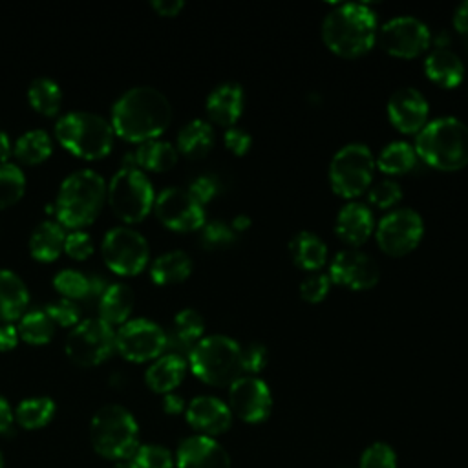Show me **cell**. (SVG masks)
Listing matches in <instances>:
<instances>
[{
	"instance_id": "cell-1",
	"label": "cell",
	"mask_w": 468,
	"mask_h": 468,
	"mask_svg": "<svg viewBox=\"0 0 468 468\" xmlns=\"http://www.w3.org/2000/svg\"><path fill=\"white\" fill-rule=\"evenodd\" d=\"M172 119L168 97L148 84L124 90L112 104L110 122L115 135L124 141L143 143L159 137Z\"/></svg>"
},
{
	"instance_id": "cell-2",
	"label": "cell",
	"mask_w": 468,
	"mask_h": 468,
	"mask_svg": "<svg viewBox=\"0 0 468 468\" xmlns=\"http://www.w3.org/2000/svg\"><path fill=\"white\" fill-rule=\"evenodd\" d=\"M378 24L375 11L360 2H346L333 7L322 22L325 46L340 57H360L377 40Z\"/></svg>"
},
{
	"instance_id": "cell-3",
	"label": "cell",
	"mask_w": 468,
	"mask_h": 468,
	"mask_svg": "<svg viewBox=\"0 0 468 468\" xmlns=\"http://www.w3.org/2000/svg\"><path fill=\"white\" fill-rule=\"evenodd\" d=\"M106 199V181L93 168L69 172L58 186L55 199V218L71 230L90 225Z\"/></svg>"
},
{
	"instance_id": "cell-4",
	"label": "cell",
	"mask_w": 468,
	"mask_h": 468,
	"mask_svg": "<svg viewBox=\"0 0 468 468\" xmlns=\"http://www.w3.org/2000/svg\"><path fill=\"white\" fill-rule=\"evenodd\" d=\"M415 154L439 170H459L468 165V124L453 115L428 121L415 139Z\"/></svg>"
},
{
	"instance_id": "cell-5",
	"label": "cell",
	"mask_w": 468,
	"mask_h": 468,
	"mask_svg": "<svg viewBox=\"0 0 468 468\" xmlns=\"http://www.w3.org/2000/svg\"><path fill=\"white\" fill-rule=\"evenodd\" d=\"M57 141L80 159H99L110 154L115 132L112 122L88 110H71L55 122Z\"/></svg>"
},
{
	"instance_id": "cell-6",
	"label": "cell",
	"mask_w": 468,
	"mask_h": 468,
	"mask_svg": "<svg viewBox=\"0 0 468 468\" xmlns=\"http://www.w3.org/2000/svg\"><path fill=\"white\" fill-rule=\"evenodd\" d=\"M93 450L112 461L132 459L139 448V426L130 410L121 404L101 406L90 422Z\"/></svg>"
},
{
	"instance_id": "cell-7",
	"label": "cell",
	"mask_w": 468,
	"mask_h": 468,
	"mask_svg": "<svg viewBox=\"0 0 468 468\" xmlns=\"http://www.w3.org/2000/svg\"><path fill=\"white\" fill-rule=\"evenodd\" d=\"M186 362L192 373L210 386H230L241 377V347L227 335L203 336Z\"/></svg>"
},
{
	"instance_id": "cell-8",
	"label": "cell",
	"mask_w": 468,
	"mask_h": 468,
	"mask_svg": "<svg viewBox=\"0 0 468 468\" xmlns=\"http://www.w3.org/2000/svg\"><path fill=\"white\" fill-rule=\"evenodd\" d=\"M113 214L124 223H137L154 208V185L139 166H121L106 185Z\"/></svg>"
},
{
	"instance_id": "cell-9",
	"label": "cell",
	"mask_w": 468,
	"mask_h": 468,
	"mask_svg": "<svg viewBox=\"0 0 468 468\" xmlns=\"http://www.w3.org/2000/svg\"><path fill=\"white\" fill-rule=\"evenodd\" d=\"M375 157L367 144L347 143L338 148L329 163L331 188L342 197H356L369 188Z\"/></svg>"
},
{
	"instance_id": "cell-10",
	"label": "cell",
	"mask_w": 468,
	"mask_h": 468,
	"mask_svg": "<svg viewBox=\"0 0 468 468\" xmlns=\"http://www.w3.org/2000/svg\"><path fill=\"white\" fill-rule=\"evenodd\" d=\"M101 254L110 271L121 276H133L146 267L150 245L139 230L128 225H113L102 236Z\"/></svg>"
},
{
	"instance_id": "cell-11",
	"label": "cell",
	"mask_w": 468,
	"mask_h": 468,
	"mask_svg": "<svg viewBox=\"0 0 468 468\" xmlns=\"http://www.w3.org/2000/svg\"><path fill=\"white\" fill-rule=\"evenodd\" d=\"M64 349L77 366H97L115 349V329L99 316L80 318L66 335Z\"/></svg>"
},
{
	"instance_id": "cell-12",
	"label": "cell",
	"mask_w": 468,
	"mask_h": 468,
	"mask_svg": "<svg viewBox=\"0 0 468 468\" xmlns=\"http://www.w3.org/2000/svg\"><path fill=\"white\" fill-rule=\"evenodd\" d=\"M115 349L132 362L155 360L166 351V329L146 316L128 318L115 331Z\"/></svg>"
},
{
	"instance_id": "cell-13",
	"label": "cell",
	"mask_w": 468,
	"mask_h": 468,
	"mask_svg": "<svg viewBox=\"0 0 468 468\" xmlns=\"http://www.w3.org/2000/svg\"><path fill=\"white\" fill-rule=\"evenodd\" d=\"M424 234L422 216L410 208L400 207L388 212L375 229L378 247L391 256H404L417 249Z\"/></svg>"
},
{
	"instance_id": "cell-14",
	"label": "cell",
	"mask_w": 468,
	"mask_h": 468,
	"mask_svg": "<svg viewBox=\"0 0 468 468\" xmlns=\"http://www.w3.org/2000/svg\"><path fill=\"white\" fill-rule=\"evenodd\" d=\"M154 212L172 230L188 232L205 225V207L183 186H165L155 194Z\"/></svg>"
},
{
	"instance_id": "cell-15",
	"label": "cell",
	"mask_w": 468,
	"mask_h": 468,
	"mask_svg": "<svg viewBox=\"0 0 468 468\" xmlns=\"http://www.w3.org/2000/svg\"><path fill=\"white\" fill-rule=\"evenodd\" d=\"M428 26L411 15H397L384 22L378 29V40L382 48L400 58H411L420 55L430 46Z\"/></svg>"
},
{
	"instance_id": "cell-16",
	"label": "cell",
	"mask_w": 468,
	"mask_h": 468,
	"mask_svg": "<svg viewBox=\"0 0 468 468\" xmlns=\"http://www.w3.org/2000/svg\"><path fill=\"white\" fill-rule=\"evenodd\" d=\"M229 408L245 422H261L272 408L271 389L261 378L241 375L229 386Z\"/></svg>"
},
{
	"instance_id": "cell-17",
	"label": "cell",
	"mask_w": 468,
	"mask_h": 468,
	"mask_svg": "<svg viewBox=\"0 0 468 468\" xmlns=\"http://www.w3.org/2000/svg\"><path fill=\"white\" fill-rule=\"evenodd\" d=\"M329 278L333 283L346 285L353 291H366L377 285L380 269L367 252L360 249H344L331 260Z\"/></svg>"
},
{
	"instance_id": "cell-18",
	"label": "cell",
	"mask_w": 468,
	"mask_h": 468,
	"mask_svg": "<svg viewBox=\"0 0 468 468\" xmlns=\"http://www.w3.org/2000/svg\"><path fill=\"white\" fill-rule=\"evenodd\" d=\"M428 112L426 97L413 86L397 88L388 99V117L402 133L420 132L428 122Z\"/></svg>"
},
{
	"instance_id": "cell-19",
	"label": "cell",
	"mask_w": 468,
	"mask_h": 468,
	"mask_svg": "<svg viewBox=\"0 0 468 468\" xmlns=\"http://www.w3.org/2000/svg\"><path fill=\"white\" fill-rule=\"evenodd\" d=\"M186 422L199 431V435L214 437L227 431L232 424V411L229 404L212 395L194 397L185 408Z\"/></svg>"
},
{
	"instance_id": "cell-20",
	"label": "cell",
	"mask_w": 468,
	"mask_h": 468,
	"mask_svg": "<svg viewBox=\"0 0 468 468\" xmlns=\"http://www.w3.org/2000/svg\"><path fill=\"white\" fill-rule=\"evenodd\" d=\"M177 468H230L227 450L207 435L186 437L176 452Z\"/></svg>"
},
{
	"instance_id": "cell-21",
	"label": "cell",
	"mask_w": 468,
	"mask_h": 468,
	"mask_svg": "<svg viewBox=\"0 0 468 468\" xmlns=\"http://www.w3.org/2000/svg\"><path fill=\"white\" fill-rule=\"evenodd\" d=\"M375 229V218L367 205L358 201L346 203L335 219V232L338 238L353 247L362 245L369 239Z\"/></svg>"
},
{
	"instance_id": "cell-22",
	"label": "cell",
	"mask_w": 468,
	"mask_h": 468,
	"mask_svg": "<svg viewBox=\"0 0 468 468\" xmlns=\"http://www.w3.org/2000/svg\"><path fill=\"white\" fill-rule=\"evenodd\" d=\"M205 320L194 307H183L176 313L172 327L166 331V351L188 356L192 347L203 338Z\"/></svg>"
},
{
	"instance_id": "cell-23",
	"label": "cell",
	"mask_w": 468,
	"mask_h": 468,
	"mask_svg": "<svg viewBox=\"0 0 468 468\" xmlns=\"http://www.w3.org/2000/svg\"><path fill=\"white\" fill-rule=\"evenodd\" d=\"M245 93L241 84L227 80L218 84L207 97L205 108L208 117L221 126H234L243 112Z\"/></svg>"
},
{
	"instance_id": "cell-24",
	"label": "cell",
	"mask_w": 468,
	"mask_h": 468,
	"mask_svg": "<svg viewBox=\"0 0 468 468\" xmlns=\"http://www.w3.org/2000/svg\"><path fill=\"white\" fill-rule=\"evenodd\" d=\"M186 373V358L176 353H163L144 371V382L155 393L174 391Z\"/></svg>"
},
{
	"instance_id": "cell-25",
	"label": "cell",
	"mask_w": 468,
	"mask_h": 468,
	"mask_svg": "<svg viewBox=\"0 0 468 468\" xmlns=\"http://www.w3.org/2000/svg\"><path fill=\"white\" fill-rule=\"evenodd\" d=\"M29 289L11 269L0 267V322L18 320L27 309Z\"/></svg>"
},
{
	"instance_id": "cell-26",
	"label": "cell",
	"mask_w": 468,
	"mask_h": 468,
	"mask_svg": "<svg viewBox=\"0 0 468 468\" xmlns=\"http://www.w3.org/2000/svg\"><path fill=\"white\" fill-rule=\"evenodd\" d=\"M424 73L431 82L442 88H455L464 77V64L455 51L435 48L424 58Z\"/></svg>"
},
{
	"instance_id": "cell-27",
	"label": "cell",
	"mask_w": 468,
	"mask_h": 468,
	"mask_svg": "<svg viewBox=\"0 0 468 468\" xmlns=\"http://www.w3.org/2000/svg\"><path fill=\"white\" fill-rule=\"evenodd\" d=\"M66 230L55 219L38 221L29 234V252L38 261H53L64 250Z\"/></svg>"
},
{
	"instance_id": "cell-28",
	"label": "cell",
	"mask_w": 468,
	"mask_h": 468,
	"mask_svg": "<svg viewBox=\"0 0 468 468\" xmlns=\"http://www.w3.org/2000/svg\"><path fill=\"white\" fill-rule=\"evenodd\" d=\"M99 318L110 325L124 324L133 309V289L124 282H112L99 296Z\"/></svg>"
},
{
	"instance_id": "cell-29",
	"label": "cell",
	"mask_w": 468,
	"mask_h": 468,
	"mask_svg": "<svg viewBox=\"0 0 468 468\" xmlns=\"http://www.w3.org/2000/svg\"><path fill=\"white\" fill-rule=\"evenodd\" d=\"M289 254L292 261L305 271H318L327 261V245L325 241L311 232V230H298L289 239Z\"/></svg>"
},
{
	"instance_id": "cell-30",
	"label": "cell",
	"mask_w": 468,
	"mask_h": 468,
	"mask_svg": "<svg viewBox=\"0 0 468 468\" xmlns=\"http://www.w3.org/2000/svg\"><path fill=\"white\" fill-rule=\"evenodd\" d=\"M192 272V258L181 249L161 252L150 263V278L157 285H170L186 280Z\"/></svg>"
},
{
	"instance_id": "cell-31",
	"label": "cell",
	"mask_w": 468,
	"mask_h": 468,
	"mask_svg": "<svg viewBox=\"0 0 468 468\" xmlns=\"http://www.w3.org/2000/svg\"><path fill=\"white\" fill-rule=\"evenodd\" d=\"M214 144L212 124L205 119H190L177 132L176 148L190 159H199L210 152Z\"/></svg>"
},
{
	"instance_id": "cell-32",
	"label": "cell",
	"mask_w": 468,
	"mask_h": 468,
	"mask_svg": "<svg viewBox=\"0 0 468 468\" xmlns=\"http://www.w3.org/2000/svg\"><path fill=\"white\" fill-rule=\"evenodd\" d=\"M133 155L141 170L144 168L152 172H165L177 163V148L161 137L139 143Z\"/></svg>"
},
{
	"instance_id": "cell-33",
	"label": "cell",
	"mask_w": 468,
	"mask_h": 468,
	"mask_svg": "<svg viewBox=\"0 0 468 468\" xmlns=\"http://www.w3.org/2000/svg\"><path fill=\"white\" fill-rule=\"evenodd\" d=\"M55 411H57V404L48 395L22 399L16 404V408L13 410L15 420L24 430H38V428L48 426L51 422V419L55 417Z\"/></svg>"
},
{
	"instance_id": "cell-34",
	"label": "cell",
	"mask_w": 468,
	"mask_h": 468,
	"mask_svg": "<svg viewBox=\"0 0 468 468\" xmlns=\"http://www.w3.org/2000/svg\"><path fill=\"white\" fill-rule=\"evenodd\" d=\"M53 152V139L42 128H31L22 132L13 144V154L26 165H38L46 161Z\"/></svg>"
},
{
	"instance_id": "cell-35",
	"label": "cell",
	"mask_w": 468,
	"mask_h": 468,
	"mask_svg": "<svg viewBox=\"0 0 468 468\" xmlns=\"http://www.w3.org/2000/svg\"><path fill=\"white\" fill-rule=\"evenodd\" d=\"M27 102L42 115H55L62 104V90L51 77H35L27 86Z\"/></svg>"
},
{
	"instance_id": "cell-36",
	"label": "cell",
	"mask_w": 468,
	"mask_h": 468,
	"mask_svg": "<svg viewBox=\"0 0 468 468\" xmlns=\"http://www.w3.org/2000/svg\"><path fill=\"white\" fill-rule=\"evenodd\" d=\"M417 163L415 148L406 141H391L386 144L375 159V165L388 176L406 174Z\"/></svg>"
},
{
	"instance_id": "cell-37",
	"label": "cell",
	"mask_w": 468,
	"mask_h": 468,
	"mask_svg": "<svg viewBox=\"0 0 468 468\" xmlns=\"http://www.w3.org/2000/svg\"><path fill=\"white\" fill-rule=\"evenodd\" d=\"M18 335L24 342L29 344H46L51 340L53 333H55V324L53 320L48 316V313L42 309H29L26 311L16 324Z\"/></svg>"
},
{
	"instance_id": "cell-38",
	"label": "cell",
	"mask_w": 468,
	"mask_h": 468,
	"mask_svg": "<svg viewBox=\"0 0 468 468\" xmlns=\"http://www.w3.org/2000/svg\"><path fill=\"white\" fill-rule=\"evenodd\" d=\"M26 190L24 170L11 163H0V208L15 205Z\"/></svg>"
},
{
	"instance_id": "cell-39",
	"label": "cell",
	"mask_w": 468,
	"mask_h": 468,
	"mask_svg": "<svg viewBox=\"0 0 468 468\" xmlns=\"http://www.w3.org/2000/svg\"><path fill=\"white\" fill-rule=\"evenodd\" d=\"M53 287L69 300H86L88 298V289H90V282H88V274L73 269V267H66L60 269L58 272H55L53 276Z\"/></svg>"
},
{
	"instance_id": "cell-40",
	"label": "cell",
	"mask_w": 468,
	"mask_h": 468,
	"mask_svg": "<svg viewBox=\"0 0 468 468\" xmlns=\"http://www.w3.org/2000/svg\"><path fill=\"white\" fill-rule=\"evenodd\" d=\"M132 461L137 464V468H172L176 463L168 448L154 442L139 444Z\"/></svg>"
},
{
	"instance_id": "cell-41",
	"label": "cell",
	"mask_w": 468,
	"mask_h": 468,
	"mask_svg": "<svg viewBox=\"0 0 468 468\" xmlns=\"http://www.w3.org/2000/svg\"><path fill=\"white\" fill-rule=\"evenodd\" d=\"M234 230L230 223H225L221 219H210L205 221L201 227V243L207 249H225L234 243Z\"/></svg>"
},
{
	"instance_id": "cell-42",
	"label": "cell",
	"mask_w": 468,
	"mask_h": 468,
	"mask_svg": "<svg viewBox=\"0 0 468 468\" xmlns=\"http://www.w3.org/2000/svg\"><path fill=\"white\" fill-rule=\"evenodd\" d=\"M44 311L48 316L53 320V324L62 325V327H73L77 322H80V307L75 300L69 298H57L51 300L44 305Z\"/></svg>"
},
{
	"instance_id": "cell-43",
	"label": "cell",
	"mask_w": 468,
	"mask_h": 468,
	"mask_svg": "<svg viewBox=\"0 0 468 468\" xmlns=\"http://www.w3.org/2000/svg\"><path fill=\"white\" fill-rule=\"evenodd\" d=\"M369 201L378 208H389L402 199V188L395 179H380L369 186Z\"/></svg>"
},
{
	"instance_id": "cell-44",
	"label": "cell",
	"mask_w": 468,
	"mask_h": 468,
	"mask_svg": "<svg viewBox=\"0 0 468 468\" xmlns=\"http://www.w3.org/2000/svg\"><path fill=\"white\" fill-rule=\"evenodd\" d=\"M360 468H397V455L386 442H373L360 457Z\"/></svg>"
},
{
	"instance_id": "cell-45",
	"label": "cell",
	"mask_w": 468,
	"mask_h": 468,
	"mask_svg": "<svg viewBox=\"0 0 468 468\" xmlns=\"http://www.w3.org/2000/svg\"><path fill=\"white\" fill-rule=\"evenodd\" d=\"M331 278L329 274L325 272H313V274H307L302 283H300V296L305 300V302H311V303H318L322 302L329 289H331Z\"/></svg>"
},
{
	"instance_id": "cell-46",
	"label": "cell",
	"mask_w": 468,
	"mask_h": 468,
	"mask_svg": "<svg viewBox=\"0 0 468 468\" xmlns=\"http://www.w3.org/2000/svg\"><path fill=\"white\" fill-rule=\"evenodd\" d=\"M93 249H95L93 247V239H91V236L86 230L75 229V230L66 232L64 250L73 260H86L93 252Z\"/></svg>"
},
{
	"instance_id": "cell-47",
	"label": "cell",
	"mask_w": 468,
	"mask_h": 468,
	"mask_svg": "<svg viewBox=\"0 0 468 468\" xmlns=\"http://www.w3.org/2000/svg\"><path fill=\"white\" fill-rule=\"evenodd\" d=\"M267 358V347L260 342H250L241 347V371L247 375H256L265 367Z\"/></svg>"
},
{
	"instance_id": "cell-48",
	"label": "cell",
	"mask_w": 468,
	"mask_h": 468,
	"mask_svg": "<svg viewBox=\"0 0 468 468\" xmlns=\"http://www.w3.org/2000/svg\"><path fill=\"white\" fill-rule=\"evenodd\" d=\"M188 192L201 203H208L219 192V181L212 174H201L194 177L188 185Z\"/></svg>"
},
{
	"instance_id": "cell-49",
	"label": "cell",
	"mask_w": 468,
	"mask_h": 468,
	"mask_svg": "<svg viewBox=\"0 0 468 468\" xmlns=\"http://www.w3.org/2000/svg\"><path fill=\"white\" fill-rule=\"evenodd\" d=\"M223 141H225V146L236 155L247 154L250 144H252L250 133L245 128H239V126H229L225 135H223Z\"/></svg>"
},
{
	"instance_id": "cell-50",
	"label": "cell",
	"mask_w": 468,
	"mask_h": 468,
	"mask_svg": "<svg viewBox=\"0 0 468 468\" xmlns=\"http://www.w3.org/2000/svg\"><path fill=\"white\" fill-rule=\"evenodd\" d=\"M18 329L15 324H2L0 325V351H9L18 344Z\"/></svg>"
},
{
	"instance_id": "cell-51",
	"label": "cell",
	"mask_w": 468,
	"mask_h": 468,
	"mask_svg": "<svg viewBox=\"0 0 468 468\" xmlns=\"http://www.w3.org/2000/svg\"><path fill=\"white\" fill-rule=\"evenodd\" d=\"M152 7L163 16H176L183 7V0H152Z\"/></svg>"
},
{
	"instance_id": "cell-52",
	"label": "cell",
	"mask_w": 468,
	"mask_h": 468,
	"mask_svg": "<svg viewBox=\"0 0 468 468\" xmlns=\"http://www.w3.org/2000/svg\"><path fill=\"white\" fill-rule=\"evenodd\" d=\"M185 399L179 395V393H165L163 395V410L168 413V415H177L185 410Z\"/></svg>"
},
{
	"instance_id": "cell-53",
	"label": "cell",
	"mask_w": 468,
	"mask_h": 468,
	"mask_svg": "<svg viewBox=\"0 0 468 468\" xmlns=\"http://www.w3.org/2000/svg\"><path fill=\"white\" fill-rule=\"evenodd\" d=\"M453 26H455V29L461 35L468 37V0L455 7V11H453Z\"/></svg>"
},
{
	"instance_id": "cell-54",
	"label": "cell",
	"mask_w": 468,
	"mask_h": 468,
	"mask_svg": "<svg viewBox=\"0 0 468 468\" xmlns=\"http://www.w3.org/2000/svg\"><path fill=\"white\" fill-rule=\"evenodd\" d=\"M88 282H90V289H88V298H86V300H93V298L99 300V296H101V294L104 292V289L108 287L106 278L101 276V274H97V272H90V274H88Z\"/></svg>"
},
{
	"instance_id": "cell-55",
	"label": "cell",
	"mask_w": 468,
	"mask_h": 468,
	"mask_svg": "<svg viewBox=\"0 0 468 468\" xmlns=\"http://www.w3.org/2000/svg\"><path fill=\"white\" fill-rule=\"evenodd\" d=\"M13 420H15L13 408H11L9 400L4 395H0V433L7 431L13 424Z\"/></svg>"
},
{
	"instance_id": "cell-56",
	"label": "cell",
	"mask_w": 468,
	"mask_h": 468,
	"mask_svg": "<svg viewBox=\"0 0 468 468\" xmlns=\"http://www.w3.org/2000/svg\"><path fill=\"white\" fill-rule=\"evenodd\" d=\"M13 154V143L5 130H0V163H5Z\"/></svg>"
},
{
	"instance_id": "cell-57",
	"label": "cell",
	"mask_w": 468,
	"mask_h": 468,
	"mask_svg": "<svg viewBox=\"0 0 468 468\" xmlns=\"http://www.w3.org/2000/svg\"><path fill=\"white\" fill-rule=\"evenodd\" d=\"M249 225H250V218L245 216V214L236 216V218L232 219V223H230V227H232L234 232H236V230H245Z\"/></svg>"
},
{
	"instance_id": "cell-58",
	"label": "cell",
	"mask_w": 468,
	"mask_h": 468,
	"mask_svg": "<svg viewBox=\"0 0 468 468\" xmlns=\"http://www.w3.org/2000/svg\"><path fill=\"white\" fill-rule=\"evenodd\" d=\"M113 468H137V464L132 459H124V461H117Z\"/></svg>"
},
{
	"instance_id": "cell-59",
	"label": "cell",
	"mask_w": 468,
	"mask_h": 468,
	"mask_svg": "<svg viewBox=\"0 0 468 468\" xmlns=\"http://www.w3.org/2000/svg\"><path fill=\"white\" fill-rule=\"evenodd\" d=\"M0 468H4V455H2V452H0Z\"/></svg>"
}]
</instances>
